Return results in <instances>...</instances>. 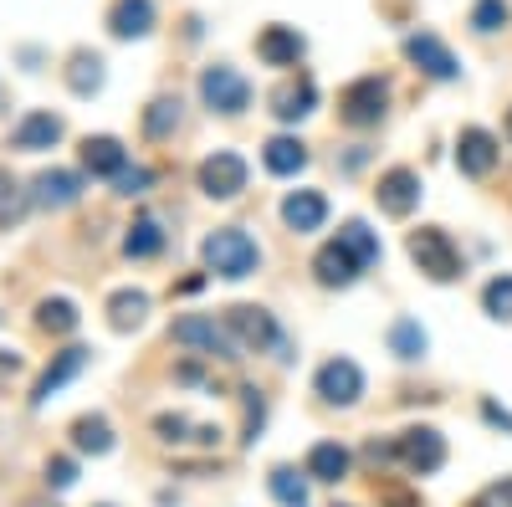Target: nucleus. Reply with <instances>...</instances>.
Returning a JSON list of instances; mask_svg holds the SVG:
<instances>
[{
    "label": "nucleus",
    "mask_w": 512,
    "mask_h": 507,
    "mask_svg": "<svg viewBox=\"0 0 512 507\" xmlns=\"http://www.w3.org/2000/svg\"><path fill=\"white\" fill-rule=\"evenodd\" d=\"M200 251H205V267L216 272V277H226V282L251 277V272H256V262H262V251H256V241H251L246 231H236V226H226V231H210Z\"/></svg>",
    "instance_id": "nucleus-1"
},
{
    "label": "nucleus",
    "mask_w": 512,
    "mask_h": 507,
    "mask_svg": "<svg viewBox=\"0 0 512 507\" xmlns=\"http://www.w3.org/2000/svg\"><path fill=\"white\" fill-rule=\"evenodd\" d=\"M169 338L185 349H200V354H216V359H241V344H236V333L216 318H205V313H185L175 318V328H169Z\"/></svg>",
    "instance_id": "nucleus-2"
},
{
    "label": "nucleus",
    "mask_w": 512,
    "mask_h": 507,
    "mask_svg": "<svg viewBox=\"0 0 512 507\" xmlns=\"http://www.w3.org/2000/svg\"><path fill=\"white\" fill-rule=\"evenodd\" d=\"M410 262L431 277V282H451V277H461V257H456V246H451V236L441 231V226H420V231H410Z\"/></svg>",
    "instance_id": "nucleus-3"
},
{
    "label": "nucleus",
    "mask_w": 512,
    "mask_h": 507,
    "mask_svg": "<svg viewBox=\"0 0 512 507\" xmlns=\"http://www.w3.org/2000/svg\"><path fill=\"white\" fill-rule=\"evenodd\" d=\"M384 103H390V82L359 77V82L344 88V98H338V118H344L349 129H374V123L384 118Z\"/></svg>",
    "instance_id": "nucleus-4"
},
{
    "label": "nucleus",
    "mask_w": 512,
    "mask_h": 507,
    "mask_svg": "<svg viewBox=\"0 0 512 507\" xmlns=\"http://www.w3.org/2000/svg\"><path fill=\"white\" fill-rule=\"evenodd\" d=\"M200 98H205L210 113H226L231 118V113H241L251 103V82L236 67H226V62L221 67H205L200 72Z\"/></svg>",
    "instance_id": "nucleus-5"
},
{
    "label": "nucleus",
    "mask_w": 512,
    "mask_h": 507,
    "mask_svg": "<svg viewBox=\"0 0 512 507\" xmlns=\"http://www.w3.org/2000/svg\"><path fill=\"white\" fill-rule=\"evenodd\" d=\"M395 451H400V461H405L415 477H431V472L446 467V441H441V431H431V426L400 431V436H395Z\"/></svg>",
    "instance_id": "nucleus-6"
},
{
    "label": "nucleus",
    "mask_w": 512,
    "mask_h": 507,
    "mask_svg": "<svg viewBox=\"0 0 512 507\" xmlns=\"http://www.w3.org/2000/svg\"><path fill=\"white\" fill-rule=\"evenodd\" d=\"M200 190L210 200H236L246 190V159L231 154V149H216V154L200 164Z\"/></svg>",
    "instance_id": "nucleus-7"
},
{
    "label": "nucleus",
    "mask_w": 512,
    "mask_h": 507,
    "mask_svg": "<svg viewBox=\"0 0 512 507\" xmlns=\"http://www.w3.org/2000/svg\"><path fill=\"white\" fill-rule=\"evenodd\" d=\"M313 390L328 400V405H359V395H364V369L354 364V359H328L323 369H318V379H313Z\"/></svg>",
    "instance_id": "nucleus-8"
},
{
    "label": "nucleus",
    "mask_w": 512,
    "mask_h": 507,
    "mask_svg": "<svg viewBox=\"0 0 512 507\" xmlns=\"http://www.w3.org/2000/svg\"><path fill=\"white\" fill-rule=\"evenodd\" d=\"M405 57H410L425 77H436V82H456V77H461V62L451 57L446 41H441V36H431V31L405 36Z\"/></svg>",
    "instance_id": "nucleus-9"
},
{
    "label": "nucleus",
    "mask_w": 512,
    "mask_h": 507,
    "mask_svg": "<svg viewBox=\"0 0 512 507\" xmlns=\"http://www.w3.org/2000/svg\"><path fill=\"white\" fill-rule=\"evenodd\" d=\"M226 328L236 333V344H241V349H272V344H282L277 318H272L267 308H251V303L226 308Z\"/></svg>",
    "instance_id": "nucleus-10"
},
{
    "label": "nucleus",
    "mask_w": 512,
    "mask_h": 507,
    "mask_svg": "<svg viewBox=\"0 0 512 507\" xmlns=\"http://www.w3.org/2000/svg\"><path fill=\"white\" fill-rule=\"evenodd\" d=\"M374 200H379V210H384V216L405 221L410 210L420 205V175H415V169H390V175H379V190H374Z\"/></svg>",
    "instance_id": "nucleus-11"
},
{
    "label": "nucleus",
    "mask_w": 512,
    "mask_h": 507,
    "mask_svg": "<svg viewBox=\"0 0 512 507\" xmlns=\"http://www.w3.org/2000/svg\"><path fill=\"white\" fill-rule=\"evenodd\" d=\"M497 139L487 129H461L456 139V164H461V175H472V180H487L492 169H497Z\"/></svg>",
    "instance_id": "nucleus-12"
},
{
    "label": "nucleus",
    "mask_w": 512,
    "mask_h": 507,
    "mask_svg": "<svg viewBox=\"0 0 512 507\" xmlns=\"http://www.w3.org/2000/svg\"><path fill=\"white\" fill-rule=\"evenodd\" d=\"M77 195H82V180L72 169H41L31 180V205H41V210H67V205H77Z\"/></svg>",
    "instance_id": "nucleus-13"
},
{
    "label": "nucleus",
    "mask_w": 512,
    "mask_h": 507,
    "mask_svg": "<svg viewBox=\"0 0 512 507\" xmlns=\"http://www.w3.org/2000/svg\"><path fill=\"white\" fill-rule=\"evenodd\" d=\"M88 359H93V354H88V349H82V344H72V349H62V354H57V359L47 364V374H41V379H36V395H31V405L41 410V405H47V400H52V395H57V390L67 385V379H77L82 369H88Z\"/></svg>",
    "instance_id": "nucleus-14"
},
{
    "label": "nucleus",
    "mask_w": 512,
    "mask_h": 507,
    "mask_svg": "<svg viewBox=\"0 0 512 507\" xmlns=\"http://www.w3.org/2000/svg\"><path fill=\"white\" fill-rule=\"evenodd\" d=\"M303 52H308V41L297 36V26H267L262 36H256V57H262L267 67H297Z\"/></svg>",
    "instance_id": "nucleus-15"
},
{
    "label": "nucleus",
    "mask_w": 512,
    "mask_h": 507,
    "mask_svg": "<svg viewBox=\"0 0 512 507\" xmlns=\"http://www.w3.org/2000/svg\"><path fill=\"white\" fill-rule=\"evenodd\" d=\"M62 139V118L57 113H26L16 123V134H11V149L21 154H41V149H52Z\"/></svg>",
    "instance_id": "nucleus-16"
},
{
    "label": "nucleus",
    "mask_w": 512,
    "mask_h": 507,
    "mask_svg": "<svg viewBox=\"0 0 512 507\" xmlns=\"http://www.w3.org/2000/svg\"><path fill=\"white\" fill-rule=\"evenodd\" d=\"M313 272H318V282H323V287H349L364 267H359V257H354V251H349L344 241H328V246L318 251V257H313Z\"/></svg>",
    "instance_id": "nucleus-17"
},
{
    "label": "nucleus",
    "mask_w": 512,
    "mask_h": 507,
    "mask_svg": "<svg viewBox=\"0 0 512 507\" xmlns=\"http://www.w3.org/2000/svg\"><path fill=\"white\" fill-rule=\"evenodd\" d=\"M108 31L118 41H139L154 31V0H113L108 11Z\"/></svg>",
    "instance_id": "nucleus-18"
},
{
    "label": "nucleus",
    "mask_w": 512,
    "mask_h": 507,
    "mask_svg": "<svg viewBox=\"0 0 512 507\" xmlns=\"http://www.w3.org/2000/svg\"><path fill=\"white\" fill-rule=\"evenodd\" d=\"M282 221H287L297 236H308V231H318V226L328 221V200H323L318 190H292V195L282 200Z\"/></svg>",
    "instance_id": "nucleus-19"
},
{
    "label": "nucleus",
    "mask_w": 512,
    "mask_h": 507,
    "mask_svg": "<svg viewBox=\"0 0 512 507\" xmlns=\"http://www.w3.org/2000/svg\"><path fill=\"white\" fill-rule=\"evenodd\" d=\"M318 108V88H313V77H297V82H282V88L272 93V113L282 123H297V118H308Z\"/></svg>",
    "instance_id": "nucleus-20"
},
{
    "label": "nucleus",
    "mask_w": 512,
    "mask_h": 507,
    "mask_svg": "<svg viewBox=\"0 0 512 507\" xmlns=\"http://www.w3.org/2000/svg\"><path fill=\"white\" fill-rule=\"evenodd\" d=\"M128 164V154H123V144L113 139V134H93V139H82V169L88 175H118V169Z\"/></svg>",
    "instance_id": "nucleus-21"
},
{
    "label": "nucleus",
    "mask_w": 512,
    "mask_h": 507,
    "mask_svg": "<svg viewBox=\"0 0 512 507\" xmlns=\"http://www.w3.org/2000/svg\"><path fill=\"white\" fill-rule=\"evenodd\" d=\"M262 164L272 169V175H297V169H308V149H303V139L277 134V139L262 144Z\"/></svg>",
    "instance_id": "nucleus-22"
},
{
    "label": "nucleus",
    "mask_w": 512,
    "mask_h": 507,
    "mask_svg": "<svg viewBox=\"0 0 512 507\" xmlns=\"http://www.w3.org/2000/svg\"><path fill=\"white\" fill-rule=\"evenodd\" d=\"M103 57L98 52H72V62H67V88L77 93V98H93L98 88H103Z\"/></svg>",
    "instance_id": "nucleus-23"
},
{
    "label": "nucleus",
    "mask_w": 512,
    "mask_h": 507,
    "mask_svg": "<svg viewBox=\"0 0 512 507\" xmlns=\"http://www.w3.org/2000/svg\"><path fill=\"white\" fill-rule=\"evenodd\" d=\"M144 318H149V292H134V287H123V292H113V298H108V323H113L118 333L139 328Z\"/></svg>",
    "instance_id": "nucleus-24"
},
{
    "label": "nucleus",
    "mask_w": 512,
    "mask_h": 507,
    "mask_svg": "<svg viewBox=\"0 0 512 507\" xmlns=\"http://www.w3.org/2000/svg\"><path fill=\"white\" fill-rule=\"evenodd\" d=\"M72 446L82 456H108L113 451V426H108L103 415H82L77 426H72Z\"/></svg>",
    "instance_id": "nucleus-25"
},
{
    "label": "nucleus",
    "mask_w": 512,
    "mask_h": 507,
    "mask_svg": "<svg viewBox=\"0 0 512 507\" xmlns=\"http://www.w3.org/2000/svg\"><path fill=\"white\" fill-rule=\"evenodd\" d=\"M349 472V451L338 446V441H318L313 451H308V477L313 482H338Z\"/></svg>",
    "instance_id": "nucleus-26"
},
{
    "label": "nucleus",
    "mask_w": 512,
    "mask_h": 507,
    "mask_svg": "<svg viewBox=\"0 0 512 507\" xmlns=\"http://www.w3.org/2000/svg\"><path fill=\"white\" fill-rule=\"evenodd\" d=\"M123 251H128L134 262L159 257V251H164V231H159V221H154V216H139L134 226H128V236H123Z\"/></svg>",
    "instance_id": "nucleus-27"
},
{
    "label": "nucleus",
    "mask_w": 512,
    "mask_h": 507,
    "mask_svg": "<svg viewBox=\"0 0 512 507\" xmlns=\"http://www.w3.org/2000/svg\"><path fill=\"white\" fill-rule=\"evenodd\" d=\"M82 323V313H77V303H67V298H41L36 303V328L41 333H72Z\"/></svg>",
    "instance_id": "nucleus-28"
},
{
    "label": "nucleus",
    "mask_w": 512,
    "mask_h": 507,
    "mask_svg": "<svg viewBox=\"0 0 512 507\" xmlns=\"http://www.w3.org/2000/svg\"><path fill=\"white\" fill-rule=\"evenodd\" d=\"M175 129H180V98H154L144 108V134L149 139H169Z\"/></svg>",
    "instance_id": "nucleus-29"
},
{
    "label": "nucleus",
    "mask_w": 512,
    "mask_h": 507,
    "mask_svg": "<svg viewBox=\"0 0 512 507\" xmlns=\"http://www.w3.org/2000/svg\"><path fill=\"white\" fill-rule=\"evenodd\" d=\"M338 241H344V246L354 251L364 272H369V267L379 262V236H374V231H369L364 221H344V231H338Z\"/></svg>",
    "instance_id": "nucleus-30"
},
{
    "label": "nucleus",
    "mask_w": 512,
    "mask_h": 507,
    "mask_svg": "<svg viewBox=\"0 0 512 507\" xmlns=\"http://www.w3.org/2000/svg\"><path fill=\"white\" fill-rule=\"evenodd\" d=\"M26 205H31V195L21 190V180L11 169H0V226H16L26 216Z\"/></svg>",
    "instance_id": "nucleus-31"
},
{
    "label": "nucleus",
    "mask_w": 512,
    "mask_h": 507,
    "mask_svg": "<svg viewBox=\"0 0 512 507\" xmlns=\"http://www.w3.org/2000/svg\"><path fill=\"white\" fill-rule=\"evenodd\" d=\"M267 487H272V497H277L282 507H308V482L297 477L292 467H277V472L267 477Z\"/></svg>",
    "instance_id": "nucleus-32"
},
{
    "label": "nucleus",
    "mask_w": 512,
    "mask_h": 507,
    "mask_svg": "<svg viewBox=\"0 0 512 507\" xmlns=\"http://www.w3.org/2000/svg\"><path fill=\"white\" fill-rule=\"evenodd\" d=\"M390 349H395L400 359H420V354H425V328H420L415 318H400V323L390 328Z\"/></svg>",
    "instance_id": "nucleus-33"
},
{
    "label": "nucleus",
    "mask_w": 512,
    "mask_h": 507,
    "mask_svg": "<svg viewBox=\"0 0 512 507\" xmlns=\"http://www.w3.org/2000/svg\"><path fill=\"white\" fill-rule=\"evenodd\" d=\"M482 308H487V318L512 323V277H492V282L482 287Z\"/></svg>",
    "instance_id": "nucleus-34"
},
{
    "label": "nucleus",
    "mask_w": 512,
    "mask_h": 507,
    "mask_svg": "<svg viewBox=\"0 0 512 507\" xmlns=\"http://www.w3.org/2000/svg\"><path fill=\"white\" fill-rule=\"evenodd\" d=\"M472 26H477L482 36L502 31V26H507V0H477V6H472Z\"/></svg>",
    "instance_id": "nucleus-35"
},
{
    "label": "nucleus",
    "mask_w": 512,
    "mask_h": 507,
    "mask_svg": "<svg viewBox=\"0 0 512 507\" xmlns=\"http://www.w3.org/2000/svg\"><path fill=\"white\" fill-rule=\"evenodd\" d=\"M149 180H154V175H149V169H128V164H123V169H118V175H113V185H118V195H144V190H149Z\"/></svg>",
    "instance_id": "nucleus-36"
},
{
    "label": "nucleus",
    "mask_w": 512,
    "mask_h": 507,
    "mask_svg": "<svg viewBox=\"0 0 512 507\" xmlns=\"http://www.w3.org/2000/svg\"><path fill=\"white\" fill-rule=\"evenodd\" d=\"M72 482H77V461H72V456H52V461H47V487L62 492V487H72Z\"/></svg>",
    "instance_id": "nucleus-37"
},
{
    "label": "nucleus",
    "mask_w": 512,
    "mask_h": 507,
    "mask_svg": "<svg viewBox=\"0 0 512 507\" xmlns=\"http://www.w3.org/2000/svg\"><path fill=\"white\" fill-rule=\"evenodd\" d=\"M472 507H512V477H502V482L482 487V492L472 497Z\"/></svg>",
    "instance_id": "nucleus-38"
},
{
    "label": "nucleus",
    "mask_w": 512,
    "mask_h": 507,
    "mask_svg": "<svg viewBox=\"0 0 512 507\" xmlns=\"http://www.w3.org/2000/svg\"><path fill=\"white\" fill-rule=\"evenodd\" d=\"M16 374H21V354L16 349H0V390H6Z\"/></svg>",
    "instance_id": "nucleus-39"
},
{
    "label": "nucleus",
    "mask_w": 512,
    "mask_h": 507,
    "mask_svg": "<svg viewBox=\"0 0 512 507\" xmlns=\"http://www.w3.org/2000/svg\"><path fill=\"white\" fill-rule=\"evenodd\" d=\"M482 415L492 420V426H507V431H512V415H507L502 405H492V400H487V405H482Z\"/></svg>",
    "instance_id": "nucleus-40"
},
{
    "label": "nucleus",
    "mask_w": 512,
    "mask_h": 507,
    "mask_svg": "<svg viewBox=\"0 0 512 507\" xmlns=\"http://www.w3.org/2000/svg\"><path fill=\"white\" fill-rule=\"evenodd\" d=\"M507 139H512V113H507Z\"/></svg>",
    "instance_id": "nucleus-41"
},
{
    "label": "nucleus",
    "mask_w": 512,
    "mask_h": 507,
    "mask_svg": "<svg viewBox=\"0 0 512 507\" xmlns=\"http://www.w3.org/2000/svg\"><path fill=\"white\" fill-rule=\"evenodd\" d=\"M31 507H36V502H31Z\"/></svg>",
    "instance_id": "nucleus-42"
}]
</instances>
